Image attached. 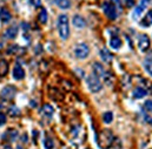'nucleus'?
Here are the masks:
<instances>
[{
  "label": "nucleus",
  "instance_id": "nucleus-10",
  "mask_svg": "<svg viewBox=\"0 0 152 149\" xmlns=\"http://www.w3.org/2000/svg\"><path fill=\"white\" fill-rule=\"evenodd\" d=\"M100 56H102V60H103L104 62H106V64L111 62L112 59H113L112 53H111L107 48H102V49H100Z\"/></svg>",
  "mask_w": 152,
  "mask_h": 149
},
{
  "label": "nucleus",
  "instance_id": "nucleus-20",
  "mask_svg": "<svg viewBox=\"0 0 152 149\" xmlns=\"http://www.w3.org/2000/svg\"><path fill=\"white\" fill-rule=\"evenodd\" d=\"M47 18H48V17H47V11H46L45 8H41L38 15L39 21H40L41 24H46V22H47Z\"/></svg>",
  "mask_w": 152,
  "mask_h": 149
},
{
  "label": "nucleus",
  "instance_id": "nucleus-7",
  "mask_svg": "<svg viewBox=\"0 0 152 149\" xmlns=\"http://www.w3.org/2000/svg\"><path fill=\"white\" fill-rule=\"evenodd\" d=\"M149 2H150V0H140L139 5L136 7V9H134L133 13H132V18H133L134 20H137V19L143 14V12L146 9V6H148Z\"/></svg>",
  "mask_w": 152,
  "mask_h": 149
},
{
  "label": "nucleus",
  "instance_id": "nucleus-8",
  "mask_svg": "<svg viewBox=\"0 0 152 149\" xmlns=\"http://www.w3.org/2000/svg\"><path fill=\"white\" fill-rule=\"evenodd\" d=\"M138 47L142 52H146L150 48V39L146 34H142L138 39Z\"/></svg>",
  "mask_w": 152,
  "mask_h": 149
},
{
  "label": "nucleus",
  "instance_id": "nucleus-6",
  "mask_svg": "<svg viewBox=\"0 0 152 149\" xmlns=\"http://www.w3.org/2000/svg\"><path fill=\"white\" fill-rule=\"evenodd\" d=\"M15 93H17V88L14 86H6L1 89L0 95H1V98L6 99V100H11L15 96Z\"/></svg>",
  "mask_w": 152,
  "mask_h": 149
},
{
  "label": "nucleus",
  "instance_id": "nucleus-2",
  "mask_svg": "<svg viewBox=\"0 0 152 149\" xmlns=\"http://www.w3.org/2000/svg\"><path fill=\"white\" fill-rule=\"evenodd\" d=\"M113 134L111 130H103L99 134V140H98V146L102 149H109L111 145L113 143Z\"/></svg>",
  "mask_w": 152,
  "mask_h": 149
},
{
  "label": "nucleus",
  "instance_id": "nucleus-23",
  "mask_svg": "<svg viewBox=\"0 0 152 149\" xmlns=\"http://www.w3.org/2000/svg\"><path fill=\"white\" fill-rule=\"evenodd\" d=\"M53 147H54V142H53V140H52L51 137H46V139L44 140V148L53 149Z\"/></svg>",
  "mask_w": 152,
  "mask_h": 149
},
{
  "label": "nucleus",
  "instance_id": "nucleus-27",
  "mask_svg": "<svg viewBox=\"0 0 152 149\" xmlns=\"http://www.w3.org/2000/svg\"><path fill=\"white\" fill-rule=\"evenodd\" d=\"M144 107L146 108L148 112L152 113V101L151 100H146V101L144 102Z\"/></svg>",
  "mask_w": 152,
  "mask_h": 149
},
{
  "label": "nucleus",
  "instance_id": "nucleus-25",
  "mask_svg": "<svg viewBox=\"0 0 152 149\" xmlns=\"http://www.w3.org/2000/svg\"><path fill=\"white\" fill-rule=\"evenodd\" d=\"M8 113H10L11 116H18V115H20V111H19L15 106H12V107L8 109Z\"/></svg>",
  "mask_w": 152,
  "mask_h": 149
},
{
  "label": "nucleus",
  "instance_id": "nucleus-26",
  "mask_svg": "<svg viewBox=\"0 0 152 149\" xmlns=\"http://www.w3.org/2000/svg\"><path fill=\"white\" fill-rule=\"evenodd\" d=\"M111 1H112L113 6L115 7V9H118L119 12H121V11H123V6H121V2H120V0H111Z\"/></svg>",
  "mask_w": 152,
  "mask_h": 149
},
{
  "label": "nucleus",
  "instance_id": "nucleus-16",
  "mask_svg": "<svg viewBox=\"0 0 152 149\" xmlns=\"http://www.w3.org/2000/svg\"><path fill=\"white\" fill-rule=\"evenodd\" d=\"M4 35H5L6 39H14V38H17V35H18V28L15 26L10 27V28L6 30V32H5Z\"/></svg>",
  "mask_w": 152,
  "mask_h": 149
},
{
  "label": "nucleus",
  "instance_id": "nucleus-31",
  "mask_svg": "<svg viewBox=\"0 0 152 149\" xmlns=\"http://www.w3.org/2000/svg\"><path fill=\"white\" fill-rule=\"evenodd\" d=\"M33 6H36V7H38V6H40V0H31L30 1Z\"/></svg>",
  "mask_w": 152,
  "mask_h": 149
},
{
  "label": "nucleus",
  "instance_id": "nucleus-1",
  "mask_svg": "<svg viewBox=\"0 0 152 149\" xmlns=\"http://www.w3.org/2000/svg\"><path fill=\"white\" fill-rule=\"evenodd\" d=\"M57 27H58L59 37L63 40H67L70 37V24H69V17L66 14H60L58 17Z\"/></svg>",
  "mask_w": 152,
  "mask_h": 149
},
{
  "label": "nucleus",
  "instance_id": "nucleus-30",
  "mask_svg": "<svg viewBox=\"0 0 152 149\" xmlns=\"http://www.w3.org/2000/svg\"><path fill=\"white\" fill-rule=\"evenodd\" d=\"M125 4L127 7H133L134 5V0H125Z\"/></svg>",
  "mask_w": 152,
  "mask_h": 149
},
{
  "label": "nucleus",
  "instance_id": "nucleus-5",
  "mask_svg": "<svg viewBox=\"0 0 152 149\" xmlns=\"http://www.w3.org/2000/svg\"><path fill=\"white\" fill-rule=\"evenodd\" d=\"M103 9H104L105 15L110 20H115L117 19V9H115V7L113 6V4H111V2H104Z\"/></svg>",
  "mask_w": 152,
  "mask_h": 149
},
{
  "label": "nucleus",
  "instance_id": "nucleus-3",
  "mask_svg": "<svg viewBox=\"0 0 152 149\" xmlns=\"http://www.w3.org/2000/svg\"><path fill=\"white\" fill-rule=\"evenodd\" d=\"M86 83H87L88 89H90L92 93H98V92H100L102 88H103V85H102L99 77L96 74L88 75V76L86 77Z\"/></svg>",
  "mask_w": 152,
  "mask_h": 149
},
{
  "label": "nucleus",
  "instance_id": "nucleus-19",
  "mask_svg": "<svg viewBox=\"0 0 152 149\" xmlns=\"http://www.w3.org/2000/svg\"><path fill=\"white\" fill-rule=\"evenodd\" d=\"M54 2H56V5H57L59 8H61V9H67V8H70V6H71L70 0H54Z\"/></svg>",
  "mask_w": 152,
  "mask_h": 149
},
{
  "label": "nucleus",
  "instance_id": "nucleus-4",
  "mask_svg": "<svg viewBox=\"0 0 152 149\" xmlns=\"http://www.w3.org/2000/svg\"><path fill=\"white\" fill-rule=\"evenodd\" d=\"M88 54H90V47L86 45V43H84V42H81V43H78L76 46V48H75V55H76L78 59H86L87 56H88Z\"/></svg>",
  "mask_w": 152,
  "mask_h": 149
},
{
  "label": "nucleus",
  "instance_id": "nucleus-11",
  "mask_svg": "<svg viewBox=\"0 0 152 149\" xmlns=\"http://www.w3.org/2000/svg\"><path fill=\"white\" fill-rule=\"evenodd\" d=\"M72 22H73L75 27H77V28H80V30H81V28H84V27L86 26V21H85V19H84L83 17L78 15V14H76V15L73 17Z\"/></svg>",
  "mask_w": 152,
  "mask_h": 149
},
{
  "label": "nucleus",
  "instance_id": "nucleus-21",
  "mask_svg": "<svg viewBox=\"0 0 152 149\" xmlns=\"http://www.w3.org/2000/svg\"><path fill=\"white\" fill-rule=\"evenodd\" d=\"M8 72V66H7V62L5 60H1L0 61V76H4V75L7 74Z\"/></svg>",
  "mask_w": 152,
  "mask_h": 149
},
{
  "label": "nucleus",
  "instance_id": "nucleus-12",
  "mask_svg": "<svg viewBox=\"0 0 152 149\" xmlns=\"http://www.w3.org/2000/svg\"><path fill=\"white\" fill-rule=\"evenodd\" d=\"M11 19H12V15H11L10 11L6 8H1L0 9V21L4 24H7L11 21Z\"/></svg>",
  "mask_w": 152,
  "mask_h": 149
},
{
  "label": "nucleus",
  "instance_id": "nucleus-18",
  "mask_svg": "<svg viewBox=\"0 0 152 149\" xmlns=\"http://www.w3.org/2000/svg\"><path fill=\"white\" fill-rule=\"evenodd\" d=\"M41 112H42V114H44L45 116H47V117H51V116H53L54 109H53V107H52L51 105L46 103V105H44V106H42V109H41Z\"/></svg>",
  "mask_w": 152,
  "mask_h": 149
},
{
  "label": "nucleus",
  "instance_id": "nucleus-24",
  "mask_svg": "<svg viewBox=\"0 0 152 149\" xmlns=\"http://www.w3.org/2000/svg\"><path fill=\"white\" fill-rule=\"evenodd\" d=\"M5 135H8V136H10V137H8V141H13V140L17 137L18 133H17V130H12V129H10V130L6 132Z\"/></svg>",
  "mask_w": 152,
  "mask_h": 149
},
{
  "label": "nucleus",
  "instance_id": "nucleus-9",
  "mask_svg": "<svg viewBox=\"0 0 152 149\" xmlns=\"http://www.w3.org/2000/svg\"><path fill=\"white\" fill-rule=\"evenodd\" d=\"M13 77L15 80H23L25 77V71L20 65H15L13 68Z\"/></svg>",
  "mask_w": 152,
  "mask_h": 149
},
{
  "label": "nucleus",
  "instance_id": "nucleus-13",
  "mask_svg": "<svg viewBox=\"0 0 152 149\" xmlns=\"http://www.w3.org/2000/svg\"><path fill=\"white\" fill-rule=\"evenodd\" d=\"M93 71H94V74L97 75L98 77H102V79H103V76L106 73L105 69H104V67L99 62H94L93 64Z\"/></svg>",
  "mask_w": 152,
  "mask_h": 149
},
{
  "label": "nucleus",
  "instance_id": "nucleus-17",
  "mask_svg": "<svg viewBox=\"0 0 152 149\" xmlns=\"http://www.w3.org/2000/svg\"><path fill=\"white\" fill-rule=\"evenodd\" d=\"M123 42H121V39L119 37H112L110 40V46L113 48V49H119L121 47Z\"/></svg>",
  "mask_w": 152,
  "mask_h": 149
},
{
  "label": "nucleus",
  "instance_id": "nucleus-15",
  "mask_svg": "<svg viewBox=\"0 0 152 149\" xmlns=\"http://www.w3.org/2000/svg\"><path fill=\"white\" fill-rule=\"evenodd\" d=\"M146 95H148V90L144 89V88H142V87H137L133 90V98L134 99H143Z\"/></svg>",
  "mask_w": 152,
  "mask_h": 149
},
{
  "label": "nucleus",
  "instance_id": "nucleus-14",
  "mask_svg": "<svg viewBox=\"0 0 152 149\" xmlns=\"http://www.w3.org/2000/svg\"><path fill=\"white\" fill-rule=\"evenodd\" d=\"M140 25L143 27H149V26H152V9H150L146 15L144 17V19L140 21Z\"/></svg>",
  "mask_w": 152,
  "mask_h": 149
},
{
  "label": "nucleus",
  "instance_id": "nucleus-29",
  "mask_svg": "<svg viewBox=\"0 0 152 149\" xmlns=\"http://www.w3.org/2000/svg\"><path fill=\"white\" fill-rule=\"evenodd\" d=\"M6 115L4 114V113H1L0 112V126H4L5 123H6Z\"/></svg>",
  "mask_w": 152,
  "mask_h": 149
},
{
  "label": "nucleus",
  "instance_id": "nucleus-32",
  "mask_svg": "<svg viewBox=\"0 0 152 149\" xmlns=\"http://www.w3.org/2000/svg\"><path fill=\"white\" fill-rule=\"evenodd\" d=\"M2 149H12V147H11V146H5Z\"/></svg>",
  "mask_w": 152,
  "mask_h": 149
},
{
  "label": "nucleus",
  "instance_id": "nucleus-33",
  "mask_svg": "<svg viewBox=\"0 0 152 149\" xmlns=\"http://www.w3.org/2000/svg\"><path fill=\"white\" fill-rule=\"evenodd\" d=\"M86 149H90V148H86Z\"/></svg>",
  "mask_w": 152,
  "mask_h": 149
},
{
  "label": "nucleus",
  "instance_id": "nucleus-28",
  "mask_svg": "<svg viewBox=\"0 0 152 149\" xmlns=\"http://www.w3.org/2000/svg\"><path fill=\"white\" fill-rule=\"evenodd\" d=\"M145 69H146L148 73L152 76V61H146V62H145Z\"/></svg>",
  "mask_w": 152,
  "mask_h": 149
},
{
  "label": "nucleus",
  "instance_id": "nucleus-22",
  "mask_svg": "<svg viewBox=\"0 0 152 149\" xmlns=\"http://www.w3.org/2000/svg\"><path fill=\"white\" fill-rule=\"evenodd\" d=\"M103 121L105 123H111L113 121V113L112 112H105L103 114Z\"/></svg>",
  "mask_w": 152,
  "mask_h": 149
}]
</instances>
